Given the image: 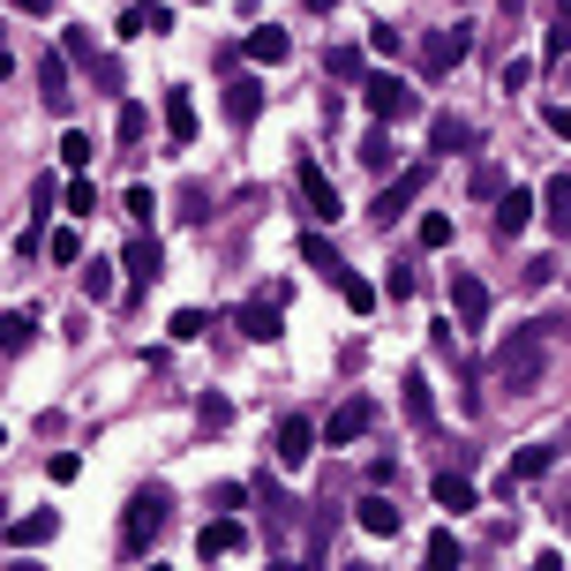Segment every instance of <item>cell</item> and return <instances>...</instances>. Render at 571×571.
Here are the masks:
<instances>
[{
    "instance_id": "obj_1",
    "label": "cell",
    "mask_w": 571,
    "mask_h": 571,
    "mask_svg": "<svg viewBox=\"0 0 571 571\" xmlns=\"http://www.w3.org/2000/svg\"><path fill=\"white\" fill-rule=\"evenodd\" d=\"M541 362H549V324H519L504 346H496V391H534L541 384Z\"/></svg>"
},
{
    "instance_id": "obj_2",
    "label": "cell",
    "mask_w": 571,
    "mask_h": 571,
    "mask_svg": "<svg viewBox=\"0 0 571 571\" xmlns=\"http://www.w3.org/2000/svg\"><path fill=\"white\" fill-rule=\"evenodd\" d=\"M165 511H173V496H165V489H136V496H128V511H121V549H128V557H143V549L165 534Z\"/></svg>"
},
{
    "instance_id": "obj_3",
    "label": "cell",
    "mask_w": 571,
    "mask_h": 571,
    "mask_svg": "<svg viewBox=\"0 0 571 571\" xmlns=\"http://www.w3.org/2000/svg\"><path fill=\"white\" fill-rule=\"evenodd\" d=\"M362 98H368V114H376L384 128H399V121H413V114H421V98H413L399 76H362Z\"/></svg>"
},
{
    "instance_id": "obj_4",
    "label": "cell",
    "mask_w": 571,
    "mask_h": 571,
    "mask_svg": "<svg viewBox=\"0 0 571 571\" xmlns=\"http://www.w3.org/2000/svg\"><path fill=\"white\" fill-rule=\"evenodd\" d=\"M466 53H474V31H466V23H444V31H429V39H421V76H451Z\"/></svg>"
},
{
    "instance_id": "obj_5",
    "label": "cell",
    "mask_w": 571,
    "mask_h": 571,
    "mask_svg": "<svg viewBox=\"0 0 571 571\" xmlns=\"http://www.w3.org/2000/svg\"><path fill=\"white\" fill-rule=\"evenodd\" d=\"M429 181H437V165H429V159L407 165L399 181H384V196H376V218H384V226H391V218H407V211L421 204V188H429Z\"/></svg>"
},
{
    "instance_id": "obj_6",
    "label": "cell",
    "mask_w": 571,
    "mask_h": 571,
    "mask_svg": "<svg viewBox=\"0 0 571 571\" xmlns=\"http://www.w3.org/2000/svg\"><path fill=\"white\" fill-rule=\"evenodd\" d=\"M293 188H301V204H309V218H316V226H331V218H338V188H331V173H324L316 159L293 165Z\"/></svg>"
},
{
    "instance_id": "obj_7",
    "label": "cell",
    "mask_w": 571,
    "mask_h": 571,
    "mask_svg": "<svg viewBox=\"0 0 571 571\" xmlns=\"http://www.w3.org/2000/svg\"><path fill=\"white\" fill-rule=\"evenodd\" d=\"M316 444H324V429H316L309 413H286V421H279V466H309Z\"/></svg>"
},
{
    "instance_id": "obj_8",
    "label": "cell",
    "mask_w": 571,
    "mask_h": 571,
    "mask_svg": "<svg viewBox=\"0 0 571 571\" xmlns=\"http://www.w3.org/2000/svg\"><path fill=\"white\" fill-rule=\"evenodd\" d=\"M451 309H459V324L482 331L489 324V286L474 279V271H451Z\"/></svg>"
},
{
    "instance_id": "obj_9",
    "label": "cell",
    "mask_w": 571,
    "mask_h": 571,
    "mask_svg": "<svg viewBox=\"0 0 571 571\" xmlns=\"http://www.w3.org/2000/svg\"><path fill=\"white\" fill-rule=\"evenodd\" d=\"M534 211H541V204H534L527 188H504V196H496V234H504V241H519V234L534 226Z\"/></svg>"
},
{
    "instance_id": "obj_10",
    "label": "cell",
    "mask_w": 571,
    "mask_h": 571,
    "mask_svg": "<svg viewBox=\"0 0 571 571\" xmlns=\"http://www.w3.org/2000/svg\"><path fill=\"white\" fill-rule=\"evenodd\" d=\"M368 421H376V399H346V407H338V413H331V421H324L331 451H338V444H354V437H362Z\"/></svg>"
},
{
    "instance_id": "obj_11",
    "label": "cell",
    "mask_w": 571,
    "mask_h": 571,
    "mask_svg": "<svg viewBox=\"0 0 571 571\" xmlns=\"http://www.w3.org/2000/svg\"><path fill=\"white\" fill-rule=\"evenodd\" d=\"M159 114H165V136H173V143H196V98H188L181 83L159 98Z\"/></svg>"
},
{
    "instance_id": "obj_12",
    "label": "cell",
    "mask_w": 571,
    "mask_h": 571,
    "mask_svg": "<svg viewBox=\"0 0 571 571\" xmlns=\"http://www.w3.org/2000/svg\"><path fill=\"white\" fill-rule=\"evenodd\" d=\"M39 98L53 114H68V98H76V90H68V53H45L39 61Z\"/></svg>"
},
{
    "instance_id": "obj_13",
    "label": "cell",
    "mask_w": 571,
    "mask_h": 571,
    "mask_svg": "<svg viewBox=\"0 0 571 571\" xmlns=\"http://www.w3.org/2000/svg\"><path fill=\"white\" fill-rule=\"evenodd\" d=\"M549 466H557V444H527L519 459H511V466H504V496L519 489V482H541Z\"/></svg>"
},
{
    "instance_id": "obj_14",
    "label": "cell",
    "mask_w": 571,
    "mask_h": 571,
    "mask_svg": "<svg viewBox=\"0 0 571 571\" xmlns=\"http://www.w3.org/2000/svg\"><path fill=\"white\" fill-rule=\"evenodd\" d=\"M256 114H263V83H256V76H234V83H226V121L248 128Z\"/></svg>"
},
{
    "instance_id": "obj_15",
    "label": "cell",
    "mask_w": 571,
    "mask_h": 571,
    "mask_svg": "<svg viewBox=\"0 0 571 571\" xmlns=\"http://www.w3.org/2000/svg\"><path fill=\"white\" fill-rule=\"evenodd\" d=\"M354 511H362V534H376V541H384V534H399V504H391L384 489H368Z\"/></svg>"
},
{
    "instance_id": "obj_16",
    "label": "cell",
    "mask_w": 571,
    "mask_h": 571,
    "mask_svg": "<svg viewBox=\"0 0 571 571\" xmlns=\"http://www.w3.org/2000/svg\"><path fill=\"white\" fill-rule=\"evenodd\" d=\"M241 53H248V61H263V68H279L286 53H293V39H286L279 23H263V31H248V39H241Z\"/></svg>"
},
{
    "instance_id": "obj_17",
    "label": "cell",
    "mask_w": 571,
    "mask_h": 571,
    "mask_svg": "<svg viewBox=\"0 0 571 571\" xmlns=\"http://www.w3.org/2000/svg\"><path fill=\"white\" fill-rule=\"evenodd\" d=\"M159 263H165V256H159V241H151V234H136V241H128V256H121V271H128L136 286L159 279Z\"/></svg>"
},
{
    "instance_id": "obj_18",
    "label": "cell",
    "mask_w": 571,
    "mask_h": 571,
    "mask_svg": "<svg viewBox=\"0 0 571 571\" xmlns=\"http://www.w3.org/2000/svg\"><path fill=\"white\" fill-rule=\"evenodd\" d=\"M241 338L271 346V338H279V301H241Z\"/></svg>"
},
{
    "instance_id": "obj_19",
    "label": "cell",
    "mask_w": 571,
    "mask_h": 571,
    "mask_svg": "<svg viewBox=\"0 0 571 571\" xmlns=\"http://www.w3.org/2000/svg\"><path fill=\"white\" fill-rule=\"evenodd\" d=\"M301 263H309V271H324V279H331V286L346 279V263H338V248H331V241H324V234H301Z\"/></svg>"
},
{
    "instance_id": "obj_20",
    "label": "cell",
    "mask_w": 571,
    "mask_h": 571,
    "mask_svg": "<svg viewBox=\"0 0 571 571\" xmlns=\"http://www.w3.org/2000/svg\"><path fill=\"white\" fill-rule=\"evenodd\" d=\"M399 391H407V421L413 429H437V399H429V376H421V368H413Z\"/></svg>"
},
{
    "instance_id": "obj_21",
    "label": "cell",
    "mask_w": 571,
    "mask_h": 571,
    "mask_svg": "<svg viewBox=\"0 0 571 571\" xmlns=\"http://www.w3.org/2000/svg\"><path fill=\"white\" fill-rule=\"evenodd\" d=\"M429 143H437V151H466V143H474V121H466V114H437V121H429Z\"/></svg>"
},
{
    "instance_id": "obj_22",
    "label": "cell",
    "mask_w": 571,
    "mask_h": 571,
    "mask_svg": "<svg viewBox=\"0 0 571 571\" xmlns=\"http://www.w3.org/2000/svg\"><path fill=\"white\" fill-rule=\"evenodd\" d=\"M541 211H549V226L571 234V173H549V188H541Z\"/></svg>"
},
{
    "instance_id": "obj_23",
    "label": "cell",
    "mask_w": 571,
    "mask_h": 571,
    "mask_svg": "<svg viewBox=\"0 0 571 571\" xmlns=\"http://www.w3.org/2000/svg\"><path fill=\"white\" fill-rule=\"evenodd\" d=\"M241 541H248V534H241V519H211V527H204V541H196V549H204V557H234Z\"/></svg>"
},
{
    "instance_id": "obj_24",
    "label": "cell",
    "mask_w": 571,
    "mask_h": 571,
    "mask_svg": "<svg viewBox=\"0 0 571 571\" xmlns=\"http://www.w3.org/2000/svg\"><path fill=\"white\" fill-rule=\"evenodd\" d=\"M459 564H466L459 534H451V527H437V534H429V564H421V571H459Z\"/></svg>"
},
{
    "instance_id": "obj_25",
    "label": "cell",
    "mask_w": 571,
    "mask_h": 571,
    "mask_svg": "<svg viewBox=\"0 0 571 571\" xmlns=\"http://www.w3.org/2000/svg\"><path fill=\"white\" fill-rule=\"evenodd\" d=\"M437 504H444L451 519H459V511H474V482H466V474H437Z\"/></svg>"
},
{
    "instance_id": "obj_26",
    "label": "cell",
    "mask_w": 571,
    "mask_h": 571,
    "mask_svg": "<svg viewBox=\"0 0 571 571\" xmlns=\"http://www.w3.org/2000/svg\"><path fill=\"white\" fill-rule=\"evenodd\" d=\"M53 534H61V519H53V511H31V519H15V527H8V541L39 549V541H53Z\"/></svg>"
},
{
    "instance_id": "obj_27",
    "label": "cell",
    "mask_w": 571,
    "mask_h": 571,
    "mask_svg": "<svg viewBox=\"0 0 571 571\" xmlns=\"http://www.w3.org/2000/svg\"><path fill=\"white\" fill-rule=\"evenodd\" d=\"M338 301H346L354 316H368V309H376V286H368L362 271H346V279H338Z\"/></svg>"
},
{
    "instance_id": "obj_28",
    "label": "cell",
    "mask_w": 571,
    "mask_h": 571,
    "mask_svg": "<svg viewBox=\"0 0 571 571\" xmlns=\"http://www.w3.org/2000/svg\"><path fill=\"white\" fill-rule=\"evenodd\" d=\"M413 241H421V248H451V218H444V211H421Z\"/></svg>"
},
{
    "instance_id": "obj_29",
    "label": "cell",
    "mask_w": 571,
    "mask_h": 571,
    "mask_svg": "<svg viewBox=\"0 0 571 571\" xmlns=\"http://www.w3.org/2000/svg\"><path fill=\"white\" fill-rule=\"evenodd\" d=\"M362 165H376V173L391 165V128H384V121H376V128L362 136Z\"/></svg>"
},
{
    "instance_id": "obj_30",
    "label": "cell",
    "mask_w": 571,
    "mask_h": 571,
    "mask_svg": "<svg viewBox=\"0 0 571 571\" xmlns=\"http://www.w3.org/2000/svg\"><path fill=\"white\" fill-rule=\"evenodd\" d=\"M45 256H53V263H83V234H76V226L45 234Z\"/></svg>"
},
{
    "instance_id": "obj_31",
    "label": "cell",
    "mask_w": 571,
    "mask_h": 571,
    "mask_svg": "<svg viewBox=\"0 0 571 571\" xmlns=\"http://www.w3.org/2000/svg\"><path fill=\"white\" fill-rule=\"evenodd\" d=\"M31 316H0V354H23V346H31Z\"/></svg>"
},
{
    "instance_id": "obj_32",
    "label": "cell",
    "mask_w": 571,
    "mask_h": 571,
    "mask_svg": "<svg viewBox=\"0 0 571 571\" xmlns=\"http://www.w3.org/2000/svg\"><path fill=\"white\" fill-rule=\"evenodd\" d=\"M143 128H151V114H143V106H121V121H114V136H121L128 151L143 143Z\"/></svg>"
},
{
    "instance_id": "obj_33",
    "label": "cell",
    "mask_w": 571,
    "mask_h": 571,
    "mask_svg": "<svg viewBox=\"0 0 571 571\" xmlns=\"http://www.w3.org/2000/svg\"><path fill=\"white\" fill-rule=\"evenodd\" d=\"M83 293L90 301H114V263H83Z\"/></svg>"
},
{
    "instance_id": "obj_34",
    "label": "cell",
    "mask_w": 571,
    "mask_h": 571,
    "mask_svg": "<svg viewBox=\"0 0 571 571\" xmlns=\"http://www.w3.org/2000/svg\"><path fill=\"white\" fill-rule=\"evenodd\" d=\"M90 211H98V188H90V181H68V218H90Z\"/></svg>"
},
{
    "instance_id": "obj_35",
    "label": "cell",
    "mask_w": 571,
    "mask_h": 571,
    "mask_svg": "<svg viewBox=\"0 0 571 571\" xmlns=\"http://www.w3.org/2000/svg\"><path fill=\"white\" fill-rule=\"evenodd\" d=\"M61 159L76 165V173L90 165V136H83V128H68V136H61Z\"/></svg>"
},
{
    "instance_id": "obj_36",
    "label": "cell",
    "mask_w": 571,
    "mask_h": 571,
    "mask_svg": "<svg viewBox=\"0 0 571 571\" xmlns=\"http://www.w3.org/2000/svg\"><path fill=\"white\" fill-rule=\"evenodd\" d=\"M331 76L354 83V76H362V53H354V45H338V53H331Z\"/></svg>"
},
{
    "instance_id": "obj_37",
    "label": "cell",
    "mask_w": 571,
    "mask_h": 571,
    "mask_svg": "<svg viewBox=\"0 0 571 571\" xmlns=\"http://www.w3.org/2000/svg\"><path fill=\"white\" fill-rule=\"evenodd\" d=\"M173 338H204V309H173Z\"/></svg>"
},
{
    "instance_id": "obj_38",
    "label": "cell",
    "mask_w": 571,
    "mask_h": 571,
    "mask_svg": "<svg viewBox=\"0 0 571 571\" xmlns=\"http://www.w3.org/2000/svg\"><path fill=\"white\" fill-rule=\"evenodd\" d=\"M571 53V31H564V15H557V31H549V45H541V61H549V68H557V61H564Z\"/></svg>"
},
{
    "instance_id": "obj_39",
    "label": "cell",
    "mask_w": 571,
    "mask_h": 571,
    "mask_svg": "<svg viewBox=\"0 0 571 571\" xmlns=\"http://www.w3.org/2000/svg\"><path fill=\"white\" fill-rule=\"evenodd\" d=\"M45 474H53V482H76L83 459H76V451H53V466H45Z\"/></svg>"
},
{
    "instance_id": "obj_40",
    "label": "cell",
    "mask_w": 571,
    "mask_h": 571,
    "mask_svg": "<svg viewBox=\"0 0 571 571\" xmlns=\"http://www.w3.org/2000/svg\"><path fill=\"white\" fill-rule=\"evenodd\" d=\"M61 53H68V61H83V68H98V61H90V39H83V31H68V39H61Z\"/></svg>"
},
{
    "instance_id": "obj_41",
    "label": "cell",
    "mask_w": 571,
    "mask_h": 571,
    "mask_svg": "<svg viewBox=\"0 0 571 571\" xmlns=\"http://www.w3.org/2000/svg\"><path fill=\"white\" fill-rule=\"evenodd\" d=\"M196 413H204V429H226V421H234V407H226V399H204Z\"/></svg>"
},
{
    "instance_id": "obj_42",
    "label": "cell",
    "mask_w": 571,
    "mask_h": 571,
    "mask_svg": "<svg viewBox=\"0 0 571 571\" xmlns=\"http://www.w3.org/2000/svg\"><path fill=\"white\" fill-rule=\"evenodd\" d=\"M541 121H549V136H564V143H571V106H549Z\"/></svg>"
},
{
    "instance_id": "obj_43",
    "label": "cell",
    "mask_w": 571,
    "mask_h": 571,
    "mask_svg": "<svg viewBox=\"0 0 571 571\" xmlns=\"http://www.w3.org/2000/svg\"><path fill=\"white\" fill-rule=\"evenodd\" d=\"M271 571H316V564H301V557H279V564H271Z\"/></svg>"
},
{
    "instance_id": "obj_44",
    "label": "cell",
    "mask_w": 571,
    "mask_h": 571,
    "mask_svg": "<svg viewBox=\"0 0 571 571\" xmlns=\"http://www.w3.org/2000/svg\"><path fill=\"white\" fill-rule=\"evenodd\" d=\"M0 76H15V53H8V39H0Z\"/></svg>"
},
{
    "instance_id": "obj_45",
    "label": "cell",
    "mask_w": 571,
    "mask_h": 571,
    "mask_svg": "<svg viewBox=\"0 0 571 571\" xmlns=\"http://www.w3.org/2000/svg\"><path fill=\"white\" fill-rule=\"evenodd\" d=\"M15 8H31V15H45V8H53V0H15Z\"/></svg>"
},
{
    "instance_id": "obj_46",
    "label": "cell",
    "mask_w": 571,
    "mask_h": 571,
    "mask_svg": "<svg viewBox=\"0 0 571 571\" xmlns=\"http://www.w3.org/2000/svg\"><path fill=\"white\" fill-rule=\"evenodd\" d=\"M309 8H316V15H324V8H338V0H309Z\"/></svg>"
},
{
    "instance_id": "obj_47",
    "label": "cell",
    "mask_w": 571,
    "mask_h": 571,
    "mask_svg": "<svg viewBox=\"0 0 571 571\" xmlns=\"http://www.w3.org/2000/svg\"><path fill=\"white\" fill-rule=\"evenodd\" d=\"M15 571H45V564H31V557H23V564H15Z\"/></svg>"
},
{
    "instance_id": "obj_48",
    "label": "cell",
    "mask_w": 571,
    "mask_h": 571,
    "mask_svg": "<svg viewBox=\"0 0 571 571\" xmlns=\"http://www.w3.org/2000/svg\"><path fill=\"white\" fill-rule=\"evenodd\" d=\"M564 31H571V8H564Z\"/></svg>"
},
{
    "instance_id": "obj_49",
    "label": "cell",
    "mask_w": 571,
    "mask_h": 571,
    "mask_svg": "<svg viewBox=\"0 0 571 571\" xmlns=\"http://www.w3.org/2000/svg\"><path fill=\"white\" fill-rule=\"evenodd\" d=\"M0 444H8V429H0Z\"/></svg>"
},
{
    "instance_id": "obj_50",
    "label": "cell",
    "mask_w": 571,
    "mask_h": 571,
    "mask_svg": "<svg viewBox=\"0 0 571 571\" xmlns=\"http://www.w3.org/2000/svg\"><path fill=\"white\" fill-rule=\"evenodd\" d=\"M564 527H571V511H564Z\"/></svg>"
},
{
    "instance_id": "obj_51",
    "label": "cell",
    "mask_w": 571,
    "mask_h": 571,
    "mask_svg": "<svg viewBox=\"0 0 571 571\" xmlns=\"http://www.w3.org/2000/svg\"><path fill=\"white\" fill-rule=\"evenodd\" d=\"M362 571H376V564H362Z\"/></svg>"
},
{
    "instance_id": "obj_52",
    "label": "cell",
    "mask_w": 571,
    "mask_h": 571,
    "mask_svg": "<svg viewBox=\"0 0 571 571\" xmlns=\"http://www.w3.org/2000/svg\"><path fill=\"white\" fill-rule=\"evenodd\" d=\"M151 571H165V564H151Z\"/></svg>"
}]
</instances>
